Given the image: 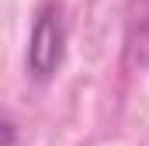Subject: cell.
Here are the masks:
<instances>
[{"label":"cell","instance_id":"obj_1","mask_svg":"<svg viewBox=\"0 0 149 146\" xmlns=\"http://www.w3.org/2000/svg\"><path fill=\"white\" fill-rule=\"evenodd\" d=\"M63 45H66L63 14H59L56 4H49V7L38 11L31 38H28V73H31V80L45 84V80L56 77V70L63 66Z\"/></svg>","mask_w":149,"mask_h":146}]
</instances>
